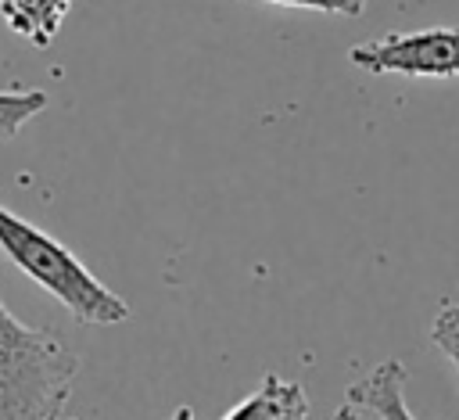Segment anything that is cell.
<instances>
[{
    "instance_id": "cell-1",
    "label": "cell",
    "mask_w": 459,
    "mask_h": 420,
    "mask_svg": "<svg viewBox=\"0 0 459 420\" xmlns=\"http://www.w3.org/2000/svg\"><path fill=\"white\" fill-rule=\"evenodd\" d=\"M79 355L0 302V420H68Z\"/></svg>"
},
{
    "instance_id": "cell-2",
    "label": "cell",
    "mask_w": 459,
    "mask_h": 420,
    "mask_svg": "<svg viewBox=\"0 0 459 420\" xmlns=\"http://www.w3.org/2000/svg\"><path fill=\"white\" fill-rule=\"evenodd\" d=\"M0 251L47 294H54L79 323L115 327L129 319V302L115 294L100 276H93L72 248H65L47 230L14 215L0 205Z\"/></svg>"
},
{
    "instance_id": "cell-3",
    "label": "cell",
    "mask_w": 459,
    "mask_h": 420,
    "mask_svg": "<svg viewBox=\"0 0 459 420\" xmlns=\"http://www.w3.org/2000/svg\"><path fill=\"white\" fill-rule=\"evenodd\" d=\"M348 61L369 75L405 79H455L459 75V25H430L416 32H387L355 43Z\"/></svg>"
},
{
    "instance_id": "cell-4",
    "label": "cell",
    "mask_w": 459,
    "mask_h": 420,
    "mask_svg": "<svg viewBox=\"0 0 459 420\" xmlns=\"http://www.w3.org/2000/svg\"><path fill=\"white\" fill-rule=\"evenodd\" d=\"M405 366L398 359L377 363L362 381H355L344 395L348 409H366L380 420H416L405 402Z\"/></svg>"
},
{
    "instance_id": "cell-5",
    "label": "cell",
    "mask_w": 459,
    "mask_h": 420,
    "mask_svg": "<svg viewBox=\"0 0 459 420\" xmlns=\"http://www.w3.org/2000/svg\"><path fill=\"white\" fill-rule=\"evenodd\" d=\"M222 420H308V395H305V388L298 381L269 373Z\"/></svg>"
},
{
    "instance_id": "cell-6",
    "label": "cell",
    "mask_w": 459,
    "mask_h": 420,
    "mask_svg": "<svg viewBox=\"0 0 459 420\" xmlns=\"http://www.w3.org/2000/svg\"><path fill=\"white\" fill-rule=\"evenodd\" d=\"M75 0H0L4 25L32 47H50Z\"/></svg>"
},
{
    "instance_id": "cell-7",
    "label": "cell",
    "mask_w": 459,
    "mask_h": 420,
    "mask_svg": "<svg viewBox=\"0 0 459 420\" xmlns=\"http://www.w3.org/2000/svg\"><path fill=\"white\" fill-rule=\"evenodd\" d=\"M43 108H47L43 90H29V86L0 90V140H11L14 133H22Z\"/></svg>"
},
{
    "instance_id": "cell-8",
    "label": "cell",
    "mask_w": 459,
    "mask_h": 420,
    "mask_svg": "<svg viewBox=\"0 0 459 420\" xmlns=\"http://www.w3.org/2000/svg\"><path fill=\"white\" fill-rule=\"evenodd\" d=\"M430 341L459 373V302H445L437 309V316L430 323Z\"/></svg>"
},
{
    "instance_id": "cell-9",
    "label": "cell",
    "mask_w": 459,
    "mask_h": 420,
    "mask_svg": "<svg viewBox=\"0 0 459 420\" xmlns=\"http://www.w3.org/2000/svg\"><path fill=\"white\" fill-rule=\"evenodd\" d=\"M265 4H280V7H298V11H319V14H341V18H355L366 11L369 0H265Z\"/></svg>"
},
{
    "instance_id": "cell-10",
    "label": "cell",
    "mask_w": 459,
    "mask_h": 420,
    "mask_svg": "<svg viewBox=\"0 0 459 420\" xmlns=\"http://www.w3.org/2000/svg\"><path fill=\"white\" fill-rule=\"evenodd\" d=\"M172 420H194V409H190V406H179V409H176V416H172Z\"/></svg>"
}]
</instances>
